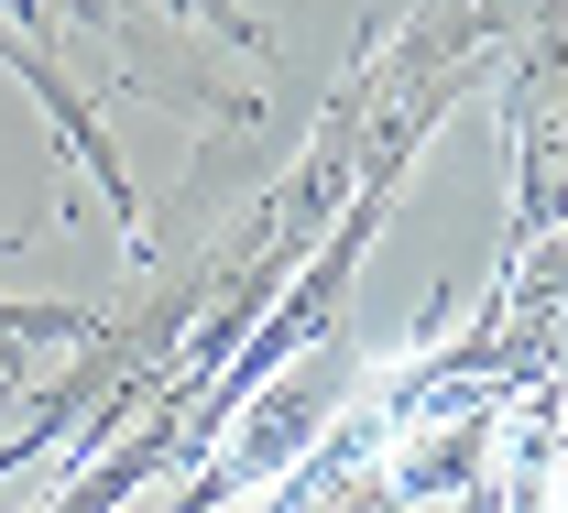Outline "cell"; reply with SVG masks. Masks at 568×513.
<instances>
[{
  "label": "cell",
  "mask_w": 568,
  "mask_h": 513,
  "mask_svg": "<svg viewBox=\"0 0 568 513\" xmlns=\"http://www.w3.org/2000/svg\"><path fill=\"white\" fill-rule=\"evenodd\" d=\"M110 317H88V306H33V295H0V339H99Z\"/></svg>",
  "instance_id": "1"
},
{
  "label": "cell",
  "mask_w": 568,
  "mask_h": 513,
  "mask_svg": "<svg viewBox=\"0 0 568 513\" xmlns=\"http://www.w3.org/2000/svg\"><path fill=\"white\" fill-rule=\"evenodd\" d=\"M11 361H22V339H0V371H11Z\"/></svg>",
  "instance_id": "2"
}]
</instances>
